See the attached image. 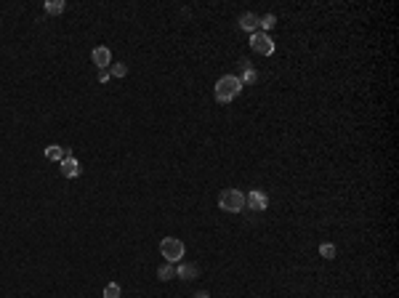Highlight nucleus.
<instances>
[{"label":"nucleus","instance_id":"f257e3e1","mask_svg":"<svg viewBox=\"0 0 399 298\" xmlns=\"http://www.w3.org/2000/svg\"><path fill=\"white\" fill-rule=\"evenodd\" d=\"M216 101L218 104H229V101H234L240 96V91H242V83H240V77L237 75H224L218 83H216Z\"/></svg>","mask_w":399,"mask_h":298},{"label":"nucleus","instance_id":"f03ea898","mask_svg":"<svg viewBox=\"0 0 399 298\" xmlns=\"http://www.w3.org/2000/svg\"><path fill=\"white\" fill-rule=\"evenodd\" d=\"M218 208L226 210V213H240L245 208V195L240 189H224L218 197Z\"/></svg>","mask_w":399,"mask_h":298},{"label":"nucleus","instance_id":"7ed1b4c3","mask_svg":"<svg viewBox=\"0 0 399 298\" xmlns=\"http://www.w3.org/2000/svg\"><path fill=\"white\" fill-rule=\"evenodd\" d=\"M160 253L168 264H176V261H181V256H184V242L176 240V237H165V240L160 242Z\"/></svg>","mask_w":399,"mask_h":298},{"label":"nucleus","instance_id":"20e7f679","mask_svg":"<svg viewBox=\"0 0 399 298\" xmlns=\"http://www.w3.org/2000/svg\"><path fill=\"white\" fill-rule=\"evenodd\" d=\"M250 48L261 56H272L274 53V40L269 38L266 32H253L250 35Z\"/></svg>","mask_w":399,"mask_h":298},{"label":"nucleus","instance_id":"39448f33","mask_svg":"<svg viewBox=\"0 0 399 298\" xmlns=\"http://www.w3.org/2000/svg\"><path fill=\"white\" fill-rule=\"evenodd\" d=\"M245 205H250V210H266L269 208V197L261 189H253V192L245 197Z\"/></svg>","mask_w":399,"mask_h":298},{"label":"nucleus","instance_id":"423d86ee","mask_svg":"<svg viewBox=\"0 0 399 298\" xmlns=\"http://www.w3.org/2000/svg\"><path fill=\"white\" fill-rule=\"evenodd\" d=\"M91 59H93V64H96L99 69H107V67L112 64V53H109L107 45H96V48H93V53H91Z\"/></svg>","mask_w":399,"mask_h":298},{"label":"nucleus","instance_id":"0eeeda50","mask_svg":"<svg viewBox=\"0 0 399 298\" xmlns=\"http://www.w3.org/2000/svg\"><path fill=\"white\" fill-rule=\"evenodd\" d=\"M62 173H64V178H77L80 176V162L75 157L62 160Z\"/></svg>","mask_w":399,"mask_h":298},{"label":"nucleus","instance_id":"6e6552de","mask_svg":"<svg viewBox=\"0 0 399 298\" xmlns=\"http://www.w3.org/2000/svg\"><path fill=\"white\" fill-rule=\"evenodd\" d=\"M240 67H242V72H245V75H242V80H240L242 86H250V83H255V80H258V72L250 67L248 59H240Z\"/></svg>","mask_w":399,"mask_h":298},{"label":"nucleus","instance_id":"1a4fd4ad","mask_svg":"<svg viewBox=\"0 0 399 298\" xmlns=\"http://www.w3.org/2000/svg\"><path fill=\"white\" fill-rule=\"evenodd\" d=\"M240 27H242L245 32L253 35V32H258V27H261V24H258V16H255V14H242V16H240Z\"/></svg>","mask_w":399,"mask_h":298},{"label":"nucleus","instance_id":"9d476101","mask_svg":"<svg viewBox=\"0 0 399 298\" xmlns=\"http://www.w3.org/2000/svg\"><path fill=\"white\" fill-rule=\"evenodd\" d=\"M176 277H181V280H194V277H197V266H194V264H181L179 269H176Z\"/></svg>","mask_w":399,"mask_h":298},{"label":"nucleus","instance_id":"9b49d317","mask_svg":"<svg viewBox=\"0 0 399 298\" xmlns=\"http://www.w3.org/2000/svg\"><path fill=\"white\" fill-rule=\"evenodd\" d=\"M157 277H160L162 282L173 280V277H176V266H173V264H168V261H165V264H162V266L157 269Z\"/></svg>","mask_w":399,"mask_h":298},{"label":"nucleus","instance_id":"f8f14e48","mask_svg":"<svg viewBox=\"0 0 399 298\" xmlns=\"http://www.w3.org/2000/svg\"><path fill=\"white\" fill-rule=\"evenodd\" d=\"M45 157H48V160H64V147L51 144L48 149H45Z\"/></svg>","mask_w":399,"mask_h":298},{"label":"nucleus","instance_id":"ddd939ff","mask_svg":"<svg viewBox=\"0 0 399 298\" xmlns=\"http://www.w3.org/2000/svg\"><path fill=\"white\" fill-rule=\"evenodd\" d=\"M64 8H67L64 0H48V3H45V11H48V14H62Z\"/></svg>","mask_w":399,"mask_h":298},{"label":"nucleus","instance_id":"4468645a","mask_svg":"<svg viewBox=\"0 0 399 298\" xmlns=\"http://www.w3.org/2000/svg\"><path fill=\"white\" fill-rule=\"evenodd\" d=\"M335 253H338V250H335L333 242H322V245H320V256H322V258H335Z\"/></svg>","mask_w":399,"mask_h":298},{"label":"nucleus","instance_id":"2eb2a0df","mask_svg":"<svg viewBox=\"0 0 399 298\" xmlns=\"http://www.w3.org/2000/svg\"><path fill=\"white\" fill-rule=\"evenodd\" d=\"M104 298H120V285H117V282H107V288H104Z\"/></svg>","mask_w":399,"mask_h":298},{"label":"nucleus","instance_id":"dca6fc26","mask_svg":"<svg viewBox=\"0 0 399 298\" xmlns=\"http://www.w3.org/2000/svg\"><path fill=\"white\" fill-rule=\"evenodd\" d=\"M258 24H261L264 30H272V27H277V16L274 14H266V16L258 19Z\"/></svg>","mask_w":399,"mask_h":298},{"label":"nucleus","instance_id":"f3484780","mask_svg":"<svg viewBox=\"0 0 399 298\" xmlns=\"http://www.w3.org/2000/svg\"><path fill=\"white\" fill-rule=\"evenodd\" d=\"M109 75H112V77H125V75H128V67H125V64H115V67L109 69Z\"/></svg>","mask_w":399,"mask_h":298},{"label":"nucleus","instance_id":"a211bd4d","mask_svg":"<svg viewBox=\"0 0 399 298\" xmlns=\"http://www.w3.org/2000/svg\"><path fill=\"white\" fill-rule=\"evenodd\" d=\"M109 77H112L109 69H99V80H101V83H109Z\"/></svg>","mask_w":399,"mask_h":298},{"label":"nucleus","instance_id":"6ab92c4d","mask_svg":"<svg viewBox=\"0 0 399 298\" xmlns=\"http://www.w3.org/2000/svg\"><path fill=\"white\" fill-rule=\"evenodd\" d=\"M194 298H210V295H208V293H205V290H200V293H197V295H194Z\"/></svg>","mask_w":399,"mask_h":298}]
</instances>
